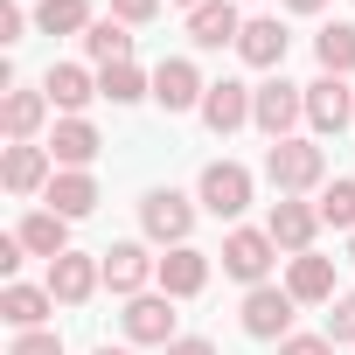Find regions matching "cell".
I'll return each instance as SVG.
<instances>
[{
  "instance_id": "44dd1931",
  "label": "cell",
  "mask_w": 355,
  "mask_h": 355,
  "mask_svg": "<svg viewBox=\"0 0 355 355\" xmlns=\"http://www.w3.org/2000/svg\"><path fill=\"white\" fill-rule=\"evenodd\" d=\"M42 91H49V105H56L63 119H84V105L98 98V77H91L84 63H49V77H42Z\"/></svg>"
},
{
  "instance_id": "9c48e42d",
  "label": "cell",
  "mask_w": 355,
  "mask_h": 355,
  "mask_svg": "<svg viewBox=\"0 0 355 355\" xmlns=\"http://www.w3.org/2000/svg\"><path fill=\"white\" fill-rule=\"evenodd\" d=\"M202 286H209V251H196V244H174L153 272V293H167V300H196Z\"/></svg>"
},
{
  "instance_id": "7c38bea8",
  "label": "cell",
  "mask_w": 355,
  "mask_h": 355,
  "mask_svg": "<svg viewBox=\"0 0 355 355\" xmlns=\"http://www.w3.org/2000/svg\"><path fill=\"white\" fill-rule=\"evenodd\" d=\"M265 230H272V244L279 251H313V230H320V209L313 202H300V196H279L272 202V216H265Z\"/></svg>"
},
{
  "instance_id": "f546056e",
  "label": "cell",
  "mask_w": 355,
  "mask_h": 355,
  "mask_svg": "<svg viewBox=\"0 0 355 355\" xmlns=\"http://www.w3.org/2000/svg\"><path fill=\"white\" fill-rule=\"evenodd\" d=\"M327 341H334V348L355 341V293H334V306H327Z\"/></svg>"
},
{
  "instance_id": "ffe728a7",
  "label": "cell",
  "mask_w": 355,
  "mask_h": 355,
  "mask_svg": "<svg viewBox=\"0 0 355 355\" xmlns=\"http://www.w3.org/2000/svg\"><path fill=\"white\" fill-rule=\"evenodd\" d=\"M42 119H49V91H8L0 98V132H8V146H35Z\"/></svg>"
},
{
  "instance_id": "e575fe53",
  "label": "cell",
  "mask_w": 355,
  "mask_h": 355,
  "mask_svg": "<svg viewBox=\"0 0 355 355\" xmlns=\"http://www.w3.org/2000/svg\"><path fill=\"white\" fill-rule=\"evenodd\" d=\"M167 355H216V341H209V334H174Z\"/></svg>"
},
{
  "instance_id": "d590c367",
  "label": "cell",
  "mask_w": 355,
  "mask_h": 355,
  "mask_svg": "<svg viewBox=\"0 0 355 355\" xmlns=\"http://www.w3.org/2000/svg\"><path fill=\"white\" fill-rule=\"evenodd\" d=\"M286 8H293V15H320V8H327V0H286Z\"/></svg>"
},
{
  "instance_id": "d4e9b609",
  "label": "cell",
  "mask_w": 355,
  "mask_h": 355,
  "mask_svg": "<svg viewBox=\"0 0 355 355\" xmlns=\"http://www.w3.org/2000/svg\"><path fill=\"white\" fill-rule=\"evenodd\" d=\"M15 237L28 244V258H49V265L70 251V223H63L56 209H35V216H21V230H15Z\"/></svg>"
},
{
  "instance_id": "30bf717a",
  "label": "cell",
  "mask_w": 355,
  "mask_h": 355,
  "mask_svg": "<svg viewBox=\"0 0 355 355\" xmlns=\"http://www.w3.org/2000/svg\"><path fill=\"white\" fill-rule=\"evenodd\" d=\"M0 182H8V196H42L56 182V153L49 146H8L0 153Z\"/></svg>"
},
{
  "instance_id": "f1b7e54d",
  "label": "cell",
  "mask_w": 355,
  "mask_h": 355,
  "mask_svg": "<svg viewBox=\"0 0 355 355\" xmlns=\"http://www.w3.org/2000/svg\"><path fill=\"white\" fill-rule=\"evenodd\" d=\"M313 209H320V223H334V230H355V182H327Z\"/></svg>"
},
{
  "instance_id": "52a82bcc",
  "label": "cell",
  "mask_w": 355,
  "mask_h": 355,
  "mask_svg": "<svg viewBox=\"0 0 355 355\" xmlns=\"http://www.w3.org/2000/svg\"><path fill=\"white\" fill-rule=\"evenodd\" d=\"M98 265H105V293H119V300H139L160 272V258H146V244H112V251H98Z\"/></svg>"
},
{
  "instance_id": "8d00e7d4",
  "label": "cell",
  "mask_w": 355,
  "mask_h": 355,
  "mask_svg": "<svg viewBox=\"0 0 355 355\" xmlns=\"http://www.w3.org/2000/svg\"><path fill=\"white\" fill-rule=\"evenodd\" d=\"M91 355H132V348H112V341H105V348H91Z\"/></svg>"
},
{
  "instance_id": "4fadbf2b",
  "label": "cell",
  "mask_w": 355,
  "mask_h": 355,
  "mask_svg": "<svg viewBox=\"0 0 355 355\" xmlns=\"http://www.w3.org/2000/svg\"><path fill=\"white\" fill-rule=\"evenodd\" d=\"M98 286H105V265H98L91 251H63V258L49 265V293H56V306H84Z\"/></svg>"
},
{
  "instance_id": "4dcf8cb0",
  "label": "cell",
  "mask_w": 355,
  "mask_h": 355,
  "mask_svg": "<svg viewBox=\"0 0 355 355\" xmlns=\"http://www.w3.org/2000/svg\"><path fill=\"white\" fill-rule=\"evenodd\" d=\"M8 355H63V334L56 327H28V334H15Z\"/></svg>"
},
{
  "instance_id": "5b68a950",
  "label": "cell",
  "mask_w": 355,
  "mask_h": 355,
  "mask_svg": "<svg viewBox=\"0 0 355 355\" xmlns=\"http://www.w3.org/2000/svg\"><path fill=\"white\" fill-rule=\"evenodd\" d=\"M216 258H223L230 279H244V286H272V258H279V244H272V230H230Z\"/></svg>"
},
{
  "instance_id": "d6986e66",
  "label": "cell",
  "mask_w": 355,
  "mask_h": 355,
  "mask_svg": "<svg viewBox=\"0 0 355 355\" xmlns=\"http://www.w3.org/2000/svg\"><path fill=\"white\" fill-rule=\"evenodd\" d=\"M286 293H293L300 306H334V258L300 251V258L286 265Z\"/></svg>"
},
{
  "instance_id": "7402d4cb",
  "label": "cell",
  "mask_w": 355,
  "mask_h": 355,
  "mask_svg": "<svg viewBox=\"0 0 355 355\" xmlns=\"http://www.w3.org/2000/svg\"><path fill=\"white\" fill-rule=\"evenodd\" d=\"M49 306H56V293H49V286H21V279H8V293H0V313H8V327H15V334L42 327V320H49Z\"/></svg>"
},
{
  "instance_id": "ba28073f",
  "label": "cell",
  "mask_w": 355,
  "mask_h": 355,
  "mask_svg": "<svg viewBox=\"0 0 355 355\" xmlns=\"http://www.w3.org/2000/svg\"><path fill=\"white\" fill-rule=\"evenodd\" d=\"M202 98H209V84H202V70L189 56H167L153 70V105L160 112H202Z\"/></svg>"
},
{
  "instance_id": "2e32d148",
  "label": "cell",
  "mask_w": 355,
  "mask_h": 355,
  "mask_svg": "<svg viewBox=\"0 0 355 355\" xmlns=\"http://www.w3.org/2000/svg\"><path fill=\"white\" fill-rule=\"evenodd\" d=\"M237 35H244L237 0H202V8L189 15V42L196 49H237Z\"/></svg>"
},
{
  "instance_id": "277c9868",
  "label": "cell",
  "mask_w": 355,
  "mask_h": 355,
  "mask_svg": "<svg viewBox=\"0 0 355 355\" xmlns=\"http://www.w3.org/2000/svg\"><path fill=\"white\" fill-rule=\"evenodd\" d=\"M196 202L209 209V216H244L251 209V167H237V160H209L202 167V182H196Z\"/></svg>"
},
{
  "instance_id": "1f68e13d",
  "label": "cell",
  "mask_w": 355,
  "mask_h": 355,
  "mask_svg": "<svg viewBox=\"0 0 355 355\" xmlns=\"http://www.w3.org/2000/svg\"><path fill=\"white\" fill-rule=\"evenodd\" d=\"M153 15H160V0H112V21H125V28H139Z\"/></svg>"
},
{
  "instance_id": "484cf974",
  "label": "cell",
  "mask_w": 355,
  "mask_h": 355,
  "mask_svg": "<svg viewBox=\"0 0 355 355\" xmlns=\"http://www.w3.org/2000/svg\"><path fill=\"white\" fill-rule=\"evenodd\" d=\"M313 56H320L327 77H355V21H327L313 35Z\"/></svg>"
},
{
  "instance_id": "cb8c5ba5",
  "label": "cell",
  "mask_w": 355,
  "mask_h": 355,
  "mask_svg": "<svg viewBox=\"0 0 355 355\" xmlns=\"http://www.w3.org/2000/svg\"><path fill=\"white\" fill-rule=\"evenodd\" d=\"M84 56H91L98 70H112V63H132V28H125V21H112V15H98V21L84 28Z\"/></svg>"
},
{
  "instance_id": "836d02e7",
  "label": "cell",
  "mask_w": 355,
  "mask_h": 355,
  "mask_svg": "<svg viewBox=\"0 0 355 355\" xmlns=\"http://www.w3.org/2000/svg\"><path fill=\"white\" fill-rule=\"evenodd\" d=\"M21 28H28V15H21V0H0V42H21Z\"/></svg>"
},
{
  "instance_id": "ac0fdd59",
  "label": "cell",
  "mask_w": 355,
  "mask_h": 355,
  "mask_svg": "<svg viewBox=\"0 0 355 355\" xmlns=\"http://www.w3.org/2000/svg\"><path fill=\"white\" fill-rule=\"evenodd\" d=\"M286 49H293V35H286V21H272V15H258V21H244V35H237V56H244L251 70H272V77H279V63H286Z\"/></svg>"
},
{
  "instance_id": "83f0119b",
  "label": "cell",
  "mask_w": 355,
  "mask_h": 355,
  "mask_svg": "<svg viewBox=\"0 0 355 355\" xmlns=\"http://www.w3.org/2000/svg\"><path fill=\"white\" fill-rule=\"evenodd\" d=\"M98 98H112V105H139V98H153V77H146L139 63H112V70H98Z\"/></svg>"
},
{
  "instance_id": "74e56055",
  "label": "cell",
  "mask_w": 355,
  "mask_h": 355,
  "mask_svg": "<svg viewBox=\"0 0 355 355\" xmlns=\"http://www.w3.org/2000/svg\"><path fill=\"white\" fill-rule=\"evenodd\" d=\"M174 8H189V15H196V8H202V0H174Z\"/></svg>"
},
{
  "instance_id": "f35d334b",
  "label": "cell",
  "mask_w": 355,
  "mask_h": 355,
  "mask_svg": "<svg viewBox=\"0 0 355 355\" xmlns=\"http://www.w3.org/2000/svg\"><path fill=\"white\" fill-rule=\"evenodd\" d=\"M348 265H355V230H348Z\"/></svg>"
},
{
  "instance_id": "5bb4252c",
  "label": "cell",
  "mask_w": 355,
  "mask_h": 355,
  "mask_svg": "<svg viewBox=\"0 0 355 355\" xmlns=\"http://www.w3.org/2000/svg\"><path fill=\"white\" fill-rule=\"evenodd\" d=\"M125 341H139V348H167V341H174V300H167V293H139V300H125Z\"/></svg>"
},
{
  "instance_id": "d6a6232c",
  "label": "cell",
  "mask_w": 355,
  "mask_h": 355,
  "mask_svg": "<svg viewBox=\"0 0 355 355\" xmlns=\"http://www.w3.org/2000/svg\"><path fill=\"white\" fill-rule=\"evenodd\" d=\"M279 355H334V341H327V334H286Z\"/></svg>"
},
{
  "instance_id": "3957f363",
  "label": "cell",
  "mask_w": 355,
  "mask_h": 355,
  "mask_svg": "<svg viewBox=\"0 0 355 355\" xmlns=\"http://www.w3.org/2000/svg\"><path fill=\"white\" fill-rule=\"evenodd\" d=\"M139 230H146L160 251L189 244V230H196V202L174 196V189H146V196H139Z\"/></svg>"
},
{
  "instance_id": "7a4b0ae2",
  "label": "cell",
  "mask_w": 355,
  "mask_h": 355,
  "mask_svg": "<svg viewBox=\"0 0 355 355\" xmlns=\"http://www.w3.org/2000/svg\"><path fill=\"white\" fill-rule=\"evenodd\" d=\"M306 119V84H286V77H265L258 91H251V125L279 146V139H293V125Z\"/></svg>"
},
{
  "instance_id": "603a6c76",
  "label": "cell",
  "mask_w": 355,
  "mask_h": 355,
  "mask_svg": "<svg viewBox=\"0 0 355 355\" xmlns=\"http://www.w3.org/2000/svg\"><path fill=\"white\" fill-rule=\"evenodd\" d=\"M98 125L91 119H56V132H49V153H56V167H91L98 160Z\"/></svg>"
},
{
  "instance_id": "8fae6325",
  "label": "cell",
  "mask_w": 355,
  "mask_h": 355,
  "mask_svg": "<svg viewBox=\"0 0 355 355\" xmlns=\"http://www.w3.org/2000/svg\"><path fill=\"white\" fill-rule=\"evenodd\" d=\"M348 119H355V91H348V77H327V70H320V77L306 84V125H313V132H341Z\"/></svg>"
},
{
  "instance_id": "4316f807",
  "label": "cell",
  "mask_w": 355,
  "mask_h": 355,
  "mask_svg": "<svg viewBox=\"0 0 355 355\" xmlns=\"http://www.w3.org/2000/svg\"><path fill=\"white\" fill-rule=\"evenodd\" d=\"M91 21H98L91 0H35V28H42V35H77V42H84Z\"/></svg>"
},
{
  "instance_id": "8992f818",
  "label": "cell",
  "mask_w": 355,
  "mask_h": 355,
  "mask_svg": "<svg viewBox=\"0 0 355 355\" xmlns=\"http://www.w3.org/2000/svg\"><path fill=\"white\" fill-rule=\"evenodd\" d=\"M293 306H300V300H293L286 286H251V293H244V334H251V341H286V334H293Z\"/></svg>"
},
{
  "instance_id": "9a60e30c",
  "label": "cell",
  "mask_w": 355,
  "mask_h": 355,
  "mask_svg": "<svg viewBox=\"0 0 355 355\" xmlns=\"http://www.w3.org/2000/svg\"><path fill=\"white\" fill-rule=\"evenodd\" d=\"M202 125H209L216 139H230L237 125H251V84L216 77V84H209V98H202Z\"/></svg>"
},
{
  "instance_id": "6da1fadb",
  "label": "cell",
  "mask_w": 355,
  "mask_h": 355,
  "mask_svg": "<svg viewBox=\"0 0 355 355\" xmlns=\"http://www.w3.org/2000/svg\"><path fill=\"white\" fill-rule=\"evenodd\" d=\"M265 182L279 189V196H306V189H320L327 182V153L313 146V139H279L272 153H265Z\"/></svg>"
},
{
  "instance_id": "e0dca14e",
  "label": "cell",
  "mask_w": 355,
  "mask_h": 355,
  "mask_svg": "<svg viewBox=\"0 0 355 355\" xmlns=\"http://www.w3.org/2000/svg\"><path fill=\"white\" fill-rule=\"evenodd\" d=\"M42 209H56L63 223L91 216V209H98V182H91V167H56V182L42 189Z\"/></svg>"
}]
</instances>
